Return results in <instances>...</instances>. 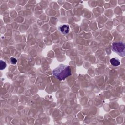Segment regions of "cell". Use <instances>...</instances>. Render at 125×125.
<instances>
[{"mask_svg": "<svg viewBox=\"0 0 125 125\" xmlns=\"http://www.w3.org/2000/svg\"><path fill=\"white\" fill-rule=\"evenodd\" d=\"M52 73L55 77L62 81L71 75V70L69 66L61 65L54 69Z\"/></svg>", "mask_w": 125, "mask_h": 125, "instance_id": "obj_1", "label": "cell"}, {"mask_svg": "<svg viewBox=\"0 0 125 125\" xmlns=\"http://www.w3.org/2000/svg\"><path fill=\"white\" fill-rule=\"evenodd\" d=\"M112 50L120 56H124L125 54V45L121 42H114L112 45Z\"/></svg>", "mask_w": 125, "mask_h": 125, "instance_id": "obj_2", "label": "cell"}, {"mask_svg": "<svg viewBox=\"0 0 125 125\" xmlns=\"http://www.w3.org/2000/svg\"><path fill=\"white\" fill-rule=\"evenodd\" d=\"M59 30L64 34H67L69 32V26L68 25H63L59 27Z\"/></svg>", "mask_w": 125, "mask_h": 125, "instance_id": "obj_3", "label": "cell"}, {"mask_svg": "<svg viewBox=\"0 0 125 125\" xmlns=\"http://www.w3.org/2000/svg\"><path fill=\"white\" fill-rule=\"evenodd\" d=\"M110 64L113 66H118L120 65V61L118 59H117L116 58H112L110 60Z\"/></svg>", "mask_w": 125, "mask_h": 125, "instance_id": "obj_4", "label": "cell"}, {"mask_svg": "<svg viewBox=\"0 0 125 125\" xmlns=\"http://www.w3.org/2000/svg\"><path fill=\"white\" fill-rule=\"evenodd\" d=\"M6 67V62L2 60L0 61V68H1V70H2L3 69H4Z\"/></svg>", "mask_w": 125, "mask_h": 125, "instance_id": "obj_5", "label": "cell"}, {"mask_svg": "<svg viewBox=\"0 0 125 125\" xmlns=\"http://www.w3.org/2000/svg\"><path fill=\"white\" fill-rule=\"evenodd\" d=\"M10 61L13 65H16L17 62V60L14 57H11L10 59Z\"/></svg>", "mask_w": 125, "mask_h": 125, "instance_id": "obj_6", "label": "cell"}]
</instances>
